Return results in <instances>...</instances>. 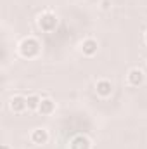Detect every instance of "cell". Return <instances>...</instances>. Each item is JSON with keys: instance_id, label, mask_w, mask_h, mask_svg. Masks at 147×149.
Listing matches in <instances>:
<instances>
[{"instance_id": "9c48e42d", "label": "cell", "mask_w": 147, "mask_h": 149, "mask_svg": "<svg viewBox=\"0 0 147 149\" xmlns=\"http://www.w3.org/2000/svg\"><path fill=\"white\" fill-rule=\"evenodd\" d=\"M54 111H55V102H54L50 97H43L42 102H40L38 113H40L42 116H50Z\"/></svg>"}, {"instance_id": "8992f818", "label": "cell", "mask_w": 147, "mask_h": 149, "mask_svg": "<svg viewBox=\"0 0 147 149\" xmlns=\"http://www.w3.org/2000/svg\"><path fill=\"white\" fill-rule=\"evenodd\" d=\"M112 90H114V87H112V83H111L109 80H99V81L95 83V92H97V95L102 97V99L111 97Z\"/></svg>"}, {"instance_id": "52a82bcc", "label": "cell", "mask_w": 147, "mask_h": 149, "mask_svg": "<svg viewBox=\"0 0 147 149\" xmlns=\"http://www.w3.org/2000/svg\"><path fill=\"white\" fill-rule=\"evenodd\" d=\"M9 108H10V111L12 113H23L28 109V106H26V97L24 95H14V97H10V101H9Z\"/></svg>"}, {"instance_id": "4fadbf2b", "label": "cell", "mask_w": 147, "mask_h": 149, "mask_svg": "<svg viewBox=\"0 0 147 149\" xmlns=\"http://www.w3.org/2000/svg\"><path fill=\"white\" fill-rule=\"evenodd\" d=\"M144 40H146V43H147V31H146V35H144Z\"/></svg>"}, {"instance_id": "30bf717a", "label": "cell", "mask_w": 147, "mask_h": 149, "mask_svg": "<svg viewBox=\"0 0 147 149\" xmlns=\"http://www.w3.org/2000/svg\"><path fill=\"white\" fill-rule=\"evenodd\" d=\"M40 102H42V97L37 94H30L26 97V106H28V111H38L40 108Z\"/></svg>"}, {"instance_id": "8fae6325", "label": "cell", "mask_w": 147, "mask_h": 149, "mask_svg": "<svg viewBox=\"0 0 147 149\" xmlns=\"http://www.w3.org/2000/svg\"><path fill=\"white\" fill-rule=\"evenodd\" d=\"M112 7V0H101V9L102 10H111Z\"/></svg>"}, {"instance_id": "7a4b0ae2", "label": "cell", "mask_w": 147, "mask_h": 149, "mask_svg": "<svg viewBox=\"0 0 147 149\" xmlns=\"http://www.w3.org/2000/svg\"><path fill=\"white\" fill-rule=\"evenodd\" d=\"M57 24H59V17H57V14H54L52 10H45V12L38 17V28H40L42 31H45V33L54 31V30L57 28Z\"/></svg>"}, {"instance_id": "6da1fadb", "label": "cell", "mask_w": 147, "mask_h": 149, "mask_svg": "<svg viewBox=\"0 0 147 149\" xmlns=\"http://www.w3.org/2000/svg\"><path fill=\"white\" fill-rule=\"evenodd\" d=\"M17 49H19L21 57H24V59H35L40 54L42 45H40V42L35 37H26L21 40V43H19Z\"/></svg>"}, {"instance_id": "277c9868", "label": "cell", "mask_w": 147, "mask_h": 149, "mask_svg": "<svg viewBox=\"0 0 147 149\" xmlns=\"http://www.w3.org/2000/svg\"><path fill=\"white\" fill-rule=\"evenodd\" d=\"M80 47H81V54H83V56L94 57V56L97 54V50H99V42H97L95 38H85Z\"/></svg>"}, {"instance_id": "5b68a950", "label": "cell", "mask_w": 147, "mask_h": 149, "mask_svg": "<svg viewBox=\"0 0 147 149\" xmlns=\"http://www.w3.org/2000/svg\"><path fill=\"white\" fill-rule=\"evenodd\" d=\"M69 149H92V141L87 135L78 134L69 141Z\"/></svg>"}, {"instance_id": "3957f363", "label": "cell", "mask_w": 147, "mask_h": 149, "mask_svg": "<svg viewBox=\"0 0 147 149\" xmlns=\"http://www.w3.org/2000/svg\"><path fill=\"white\" fill-rule=\"evenodd\" d=\"M126 81H128L130 87H140L146 81V74L140 68H132L126 74Z\"/></svg>"}, {"instance_id": "7c38bea8", "label": "cell", "mask_w": 147, "mask_h": 149, "mask_svg": "<svg viewBox=\"0 0 147 149\" xmlns=\"http://www.w3.org/2000/svg\"><path fill=\"white\" fill-rule=\"evenodd\" d=\"M2 149H10V146L9 144H2Z\"/></svg>"}, {"instance_id": "ba28073f", "label": "cell", "mask_w": 147, "mask_h": 149, "mask_svg": "<svg viewBox=\"0 0 147 149\" xmlns=\"http://www.w3.org/2000/svg\"><path fill=\"white\" fill-rule=\"evenodd\" d=\"M49 130L47 128H35L33 132H31V135H30V139H31V142L33 144H37V146H43V144H47L49 142Z\"/></svg>"}]
</instances>
